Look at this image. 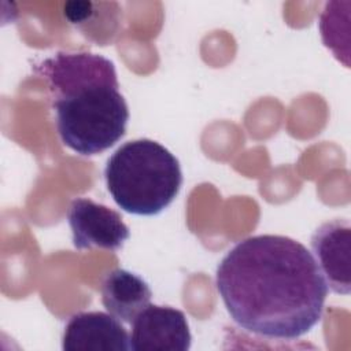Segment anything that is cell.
<instances>
[{
  "instance_id": "277c9868",
  "label": "cell",
  "mask_w": 351,
  "mask_h": 351,
  "mask_svg": "<svg viewBox=\"0 0 351 351\" xmlns=\"http://www.w3.org/2000/svg\"><path fill=\"white\" fill-rule=\"evenodd\" d=\"M67 219L77 250L99 247L117 251L130 236L117 211L86 197L71 202Z\"/></svg>"
},
{
  "instance_id": "52a82bcc",
  "label": "cell",
  "mask_w": 351,
  "mask_h": 351,
  "mask_svg": "<svg viewBox=\"0 0 351 351\" xmlns=\"http://www.w3.org/2000/svg\"><path fill=\"white\" fill-rule=\"evenodd\" d=\"M64 351H128L130 337L110 313L82 311L70 317L63 336Z\"/></svg>"
},
{
  "instance_id": "9c48e42d",
  "label": "cell",
  "mask_w": 351,
  "mask_h": 351,
  "mask_svg": "<svg viewBox=\"0 0 351 351\" xmlns=\"http://www.w3.org/2000/svg\"><path fill=\"white\" fill-rule=\"evenodd\" d=\"M343 3L328 1L319 15V30L324 44L340 60L348 58V8L341 10Z\"/></svg>"
},
{
  "instance_id": "8992f818",
  "label": "cell",
  "mask_w": 351,
  "mask_h": 351,
  "mask_svg": "<svg viewBox=\"0 0 351 351\" xmlns=\"http://www.w3.org/2000/svg\"><path fill=\"white\" fill-rule=\"evenodd\" d=\"M311 248L318 269L335 293L351 291V226L347 219L324 222L311 236Z\"/></svg>"
},
{
  "instance_id": "5b68a950",
  "label": "cell",
  "mask_w": 351,
  "mask_h": 351,
  "mask_svg": "<svg viewBox=\"0 0 351 351\" xmlns=\"http://www.w3.org/2000/svg\"><path fill=\"white\" fill-rule=\"evenodd\" d=\"M191 341L186 317L178 308L149 303L132 321L130 350L186 351Z\"/></svg>"
},
{
  "instance_id": "ba28073f",
  "label": "cell",
  "mask_w": 351,
  "mask_h": 351,
  "mask_svg": "<svg viewBox=\"0 0 351 351\" xmlns=\"http://www.w3.org/2000/svg\"><path fill=\"white\" fill-rule=\"evenodd\" d=\"M148 284L136 273L114 269L101 282V303L117 319L132 324L136 315L151 302Z\"/></svg>"
},
{
  "instance_id": "7a4b0ae2",
  "label": "cell",
  "mask_w": 351,
  "mask_h": 351,
  "mask_svg": "<svg viewBox=\"0 0 351 351\" xmlns=\"http://www.w3.org/2000/svg\"><path fill=\"white\" fill-rule=\"evenodd\" d=\"M52 93L62 143L90 156L118 143L129 121L114 63L90 52H58L34 67Z\"/></svg>"
},
{
  "instance_id": "6da1fadb",
  "label": "cell",
  "mask_w": 351,
  "mask_h": 351,
  "mask_svg": "<svg viewBox=\"0 0 351 351\" xmlns=\"http://www.w3.org/2000/svg\"><path fill=\"white\" fill-rule=\"evenodd\" d=\"M215 287L241 329L285 340L303 336L319 322L328 295L313 254L280 234L240 240L218 263Z\"/></svg>"
},
{
  "instance_id": "3957f363",
  "label": "cell",
  "mask_w": 351,
  "mask_h": 351,
  "mask_svg": "<svg viewBox=\"0 0 351 351\" xmlns=\"http://www.w3.org/2000/svg\"><path fill=\"white\" fill-rule=\"evenodd\" d=\"M104 178L114 202L136 215L159 214L176 199L182 184L178 159L149 138L121 145L108 158Z\"/></svg>"
}]
</instances>
